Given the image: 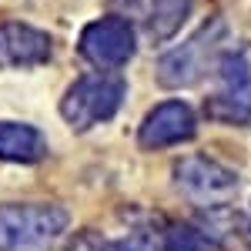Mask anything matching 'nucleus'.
Returning <instances> with one entry per match:
<instances>
[{
  "mask_svg": "<svg viewBox=\"0 0 251 251\" xmlns=\"http://www.w3.org/2000/svg\"><path fill=\"white\" fill-rule=\"evenodd\" d=\"M67 228V211L57 204H3L0 251H54Z\"/></svg>",
  "mask_w": 251,
  "mask_h": 251,
  "instance_id": "f257e3e1",
  "label": "nucleus"
},
{
  "mask_svg": "<svg viewBox=\"0 0 251 251\" xmlns=\"http://www.w3.org/2000/svg\"><path fill=\"white\" fill-rule=\"evenodd\" d=\"M221 47H225V20H211L191 40H184L181 47L157 60V80L164 87H191L221 60Z\"/></svg>",
  "mask_w": 251,
  "mask_h": 251,
  "instance_id": "f03ea898",
  "label": "nucleus"
},
{
  "mask_svg": "<svg viewBox=\"0 0 251 251\" xmlns=\"http://www.w3.org/2000/svg\"><path fill=\"white\" fill-rule=\"evenodd\" d=\"M124 80L117 74H87V77L74 80L67 87V94L60 100V114L74 131H87L100 121H111L124 100Z\"/></svg>",
  "mask_w": 251,
  "mask_h": 251,
  "instance_id": "7ed1b4c3",
  "label": "nucleus"
},
{
  "mask_svg": "<svg viewBox=\"0 0 251 251\" xmlns=\"http://www.w3.org/2000/svg\"><path fill=\"white\" fill-rule=\"evenodd\" d=\"M221 91L208 100V114L225 124H248L251 121V44H241L218 60Z\"/></svg>",
  "mask_w": 251,
  "mask_h": 251,
  "instance_id": "20e7f679",
  "label": "nucleus"
},
{
  "mask_svg": "<svg viewBox=\"0 0 251 251\" xmlns=\"http://www.w3.org/2000/svg\"><path fill=\"white\" fill-rule=\"evenodd\" d=\"M174 181L198 208H221L238 194V174L211 157H184L174 168Z\"/></svg>",
  "mask_w": 251,
  "mask_h": 251,
  "instance_id": "39448f33",
  "label": "nucleus"
},
{
  "mask_svg": "<svg viewBox=\"0 0 251 251\" xmlns=\"http://www.w3.org/2000/svg\"><path fill=\"white\" fill-rule=\"evenodd\" d=\"M80 54L97 71H117L134 57V30L124 17H100L84 27Z\"/></svg>",
  "mask_w": 251,
  "mask_h": 251,
  "instance_id": "423d86ee",
  "label": "nucleus"
},
{
  "mask_svg": "<svg viewBox=\"0 0 251 251\" xmlns=\"http://www.w3.org/2000/svg\"><path fill=\"white\" fill-rule=\"evenodd\" d=\"M194 131H198V121H194L191 107L184 100H164L144 117L137 141H141V148L157 151V148H171V144H181V141L194 137Z\"/></svg>",
  "mask_w": 251,
  "mask_h": 251,
  "instance_id": "0eeeda50",
  "label": "nucleus"
},
{
  "mask_svg": "<svg viewBox=\"0 0 251 251\" xmlns=\"http://www.w3.org/2000/svg\"><path fill=\"white\" fill-rule=\"evenodd\" d=\"M50 57V37L27 24H0V67H37Z\"/></svg>",
  "mask_w": 251,
  "mask_h": 251,
  "instance_id": "6e6552de",
  "label": "nucleus"
},
{
  "mask_svg": "<svg viewBox=\"0 0 251 251\" xmlns=\"http://www.w3.org/2000/svg\"><path fill=\"white\" fill-rule=\"evenodd\" d=\"M194 0H127V14L141 20L144 34L151 40H168L188 20Z\"/></svg>",
  "mask_w": 251,
  "mask_h": 251,
  "instance_id": "1a4fd4ad",
  "label": "nucleus"
},
{
  "mask_svg": "<svg viewBox=\"0 0 251 251\" xmlns=\"http://www.w3.org/2000/svg\"><path fill=\"white\" fill-rule=\"evenodd\" d=\"M0 157L14 164H37L47 157V137L30 124L0 121Z\"/></svg>",
  "mask_w": 251,
  "mask_h": 251,
  "instance_id": "9d476101",
  "label": "nucleus"
},
{
  "mask_svg": "<svg viewBox=\"0 0 251 251\" xmlns=\"http://www.w3.org/2000/svg\"><path fill=\"white\" fill-rule=\"evenodd\" d=\"M164 251H214V248L194 228H171L164 234Z\"/></svg>",
  "mask_w": 251,
  "mask_h": 251,
  "instance_id": "9b49d317",
  "label": "nucleus"
},
{
  "mask_svg": "<svg viewBox=\"0 0 251 251\" xmlns=\"http://www.w3.org/2000/svg\"><path fill=\"white\" fill-rule=\"evenodd\" d=\"M104 251H154L144 238H124V241H114V245H107Z\"/></svg>",
  "mask_w": 251,
  "mask_h": 251,
  "instance_id": "f8f14e48",
  "label": "nucleus"
},
{
  "mask_svg": "<svg viewBox=\"0 0 251 251\" xmlns=\"http://www.w3.org/2000/svg\"><path fill=\"white\" fill-rule=\"evenodd\" d=\"M248 228H251V208H248Z\"/></svg>",
  "mask_w": 251,
  "mask_h": 251,
  "instance_id": "ddd939ff",
  "label": "nucleus"
}]
</instances>
